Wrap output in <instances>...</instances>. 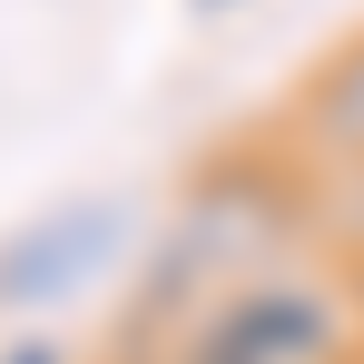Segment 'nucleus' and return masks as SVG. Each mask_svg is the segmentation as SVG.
Returning <instances> with one entry per match:
<instances>
[{
    "label": "nucleus",
    "mask_w": 364,
    "mask_h": 364,
    "mask_svg": "<svg viewBox=\"0 0 364 364\" xmlns=\"http://www.w3.org/2000/svg\"><path fill=\"white\" fill-rule=\"evenodd\" d=\"M355 345L364 315L315 276H256L187 325V364H355Z\"/></svg>",
    "instance_id": "2"
},
{
    "label": "nucleus",
    "mask_w": 364,
    "mask_h": 364,
    "mask_svg": "<svg viewBox=\"0 0 364 364\" xmlns=\"http://www.w3.org/2000/svg\"><path fill=\"white\" fill-rule=\"evenodd\" d=\"M305 217H315L305 158H276V148L217 158L178 197V217H168L158 276H148V315H207L217 296L276 276V256H286V237H296Z\"/></svg>",
    "instance_id": "1"
},
{
    "label": "nucleus",
    "mask_w": 364,
    "mask_h": 364,
    "mask_svg": "<svg viewBox=\"0 0 364 364\" xmlns=\"http://www.w3.org/2000/svg\"><path fill=\"white\" fill-rule=\"evenodd\" d=\"M109 246H119V207H69L50 227H30L20 246H0V305H40L60 286H79Z\"/></svg>",
    "instance_id": "4"
},
{
    "label": "nucleus",
    "mask_w": 364,
    "mask_h": 364,
    "mask_svg": "<svg viewBox=\"0 0 364 364\" xmlns=\"http://www.w3.org/2000/svg\"><path fill=\"white\" fill-rule=\"evenodd\" d=\"M178 364H187V355H178Z\"/></svg>",
    "instance_id": "8"
},
{
    "label": "nucleus",
    "mask_w": 364,
    "mask_h": 364,
    "mask_svg": "<svg viewBox=\"0 0 364 364\" xmlns=\"http://www.w3.org/2000/svg\"><path fill=\"white\" fill-rule=\"evenodd\" d=\"M286 148L305 168H364V30H345L286 99Z\"/></svg>",
    "instance_id": "3"
},
{
    "label": "nucleus",
    "mask_w": 364,
    "mask_h": 364,
    "mask_svg": "<svg viewBox=\"0 0 364 364\" xmlns=\"http://www.w3.org/2000/svg\"><path fill=\"white\" fill-rule=\"evenodd\" d=\"M187 10H237V0H187Z\"/></svg>",
    "instance_id": "7"
},
{
    "label": "nucleus",
    "mask_w": 364,
    "mask_h": 364,
    "mask_svg": "<svg viewBox=\"0 0 364 364\" xmlns=\"http://www.w3.org/2000/svg\"><path fill=\"white\" fill-rule=\"evenodd\" d=\"M0 364H69V355H60V345H10Z\"/></svg>",
    "instance_id": "6"
},
{
    "label": "nucleus",
    "mask_w": 364,
    "mask_h": 364,
    "mask_svg": "<svg viewBox=\"0 0 364 364\" xmlns=\"http://www.w3.org/2000/svg\"><path fill=\"white\" fill-rule=\"evenodd\" d=\"M315 217L335 227V246H345V256H364V168H335V178L315 187Z\"/></svg>",
    "instance_id": "5"
}]
</instances>
